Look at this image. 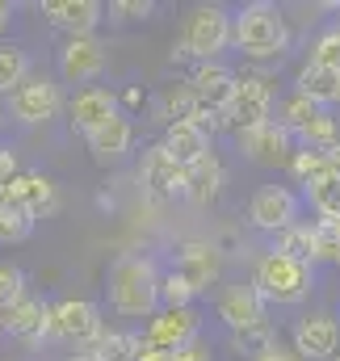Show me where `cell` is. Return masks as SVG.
<instances>
[{
	"label": "cell",
	"instance_id": "cell-16",
	"mask_svg": "<svg viewBox=\"0 0 340 361\" xmlns=\"http://www.w3.org/2000/svg\"><path fill=\"white\" fill-rule=\"evenodd\" d=\"M290 336H294V353L303 361H332L340 349V324L332 315H303Z\"/></svg>",
	"mask_w": 340,
	"mask_h": 361
},
{
	"label": "cell",
	"instance_id": "cell-30",
	"mask_svg": "<svg viewBox=\"0 0 340 361\" xmlns=\"http://www.w3.org/2000/svg\"><path fill=\"white\" fill-rule=\"evenodd\" d=\"M277 345V328L273 324H256V328H244V332H231V349L244 353V357H260Z\"/></svg>",
	"mask_w": 340,
	"mask_h": 361
},
{
	"label": "cell",
	"instance_id": "cell-42",
	"mask_svg": "<svg viewBox=\"0 0 340 361\" xmlns=\"http://www.w3.org/2000/svg\"><path fill=\"white\" fill-rule=\"evenodd\" d=\"M324 156H328V169H332V177H340V139L332 147H324Z\"/></svg>",
	"mask_w": 340,
	"mask_h": 361
},
{
	"label": "cell",
	"instance_id": "cell-18",
	"mask_svg": "<svg viewBox=\"0 0 340 361\" xmlns=\"http://www.w3.org/2000/svg\"><path fill=\"white\" fill-rule=\"evenodd\" d=\"M198 328H202V315L193 311V307H176V311H160V315H152V324H147V341L152 345H160V349H185V345H193L198 341Z\"/></svg>",
	"mask_w": 340,
	"mask_h": 361
},
{
	"label": "cell",
	"instance_id": "cell-5",
	"mask_svg": "<svg viewBox=\"0 0 340 361\" xmlns=\"http://www.w3.org/2000/svg\"><path fill=\"white\" fill-rule=\"evenodd\" d=\"M269 109H273V80L269 76H240L236 80V92H231V105L223 114H214L210 126L240 135V130H253V126L273 122Z\"/></svg>",
	"mask_w": 340,
	"mask_h": 361
},
{
	"label": "cell",
	"instance_id": "cell-7",
	"mask_svg": "<svg viewBox=\"0 0 340 361\" xmlns=\"http://www.w3.org/2000/svg\"><path fill=\"white\" fill-rule=\"evenodd\" d=\"M114 118H122V97L101 85H88V89H76V97L68 101V122L76 135H97L101 126H109Z\"/></svg>",
	"mask_w": 340,
	"mask_h": 361
},
{
	"label": "cell",
	"instance_id": "cell-32",
	"mask_svg": "<svg viewBox=\"0 0 340 361\" xmlns=\"http://www.w3.org/2000/svg\"><path fill=\"white\" fill-rule=\"evenodd\" d=\"M307 202L315 206V214H320V219H328V223H340V177H328L324 185L307 189Z\"/></svg>",
	"mask_w": 340,
	"mask_h": 361
},
{
	"label": "cell",
	"instance_id": "cell-38",
	"mask_svg": "<svg viewBox=\"0 0 340 361\" xmlns=\"http://www.w3.org/2000/svg\"><path fill=\"white\" fill-rule=\"evenodd\" d=\"M21 173H25V169L17 164V156H13L8 147H0V185H13Z\"/></svg>",
	"mask_w": 340,
	"mask_h": 361
},
{
	"label": "cell",
	"instance_id": "cell-33",
	"mask_svg": "<svg viewBox=\"0 0 340 361\" xmlns=\"http://www.w3.org/2000/svg\"><path fill=\"white\" fill-rule=\"evenodd\" d=\"M193 298H198V290L181 277L176 269L164 273V286H160V302H164V311H176V307H193Z\"/></svg>",
	"mask_w": 340,
	"mask_h": 361
},
{
	"label": "cell",
	"instance_id": "cell-14",
	"mask_svg": "<svg viewBox=\"0 0 340 361\" xmlns=\"http://www.w3.org/2000/svg\"><path fill=\"white\" fill-rule=\"evenodd\" d=\"M172 269L202 294V290H210V286L219 281L223 257H219V248H214L210 240H185V244L172 248Z\"/></svg>",
	"mask_w": 340,
	"mask_h": 361
},
{
	"label": "cell",
	"instance_id": "cell-25",
	"mask_svg": "<svg viewBox=\"0 0 340 361\" xmlns=\"http://www.w3.org/2000/svg\"><path fill=\"white\" fill-rule=\"evenodd\" d=\"M273 248H277V252H286V257H294V261H303V265L324 261L315 223H294L290 231H281V235H277V244H273Z\"/></svg>",
	"mask_w": 340,
	"mask_h": 361
},
{
	"label": "cell",
	"instance_id": "cell-27",
	"mask_svg": "<svg viewBox=\"0 0 340 361\" xmlns=\"http://www.w3.org/2000/svg\"><path fill=\"white\" fill-rule=\"evenodd\" d=\"M290 173H294L298 185H307V189H315V185H324V180L332 177L324 147H298V152H294V160H290Z\"/></svg>",
	"mask_w": 340,
	"mask_h": 361
},
{
	"label": "cell",
	"instance_id": "cell-44",
	"mask_svg": "<svg viewBox=\"0 0 340 361\" xmlns=\"http://www.w3.org/2000/svg\"><path fill=\"white\" fill-rule=\"evenodd\" d=\"M68 361H101V353H97V345H92V349H76Z\"/></svg>",
	"mask_w": 340,
	"mask_h": 361
},
{
	"label": "cell",
	"instance_id": "cell-31",
	"mask_svg": "<svg viewBox=\"0 0 340 361\" xmlns=\"http://www.w3.org/2000/svg\"><path fill=\"white\" fill-rule=\"evenodd\" d=\"M139 349H143V336L139 332H105L97 341L101 361H139Z\"/></svg>",
	"mask_w": 340,
	"mask_h": 361
},
{
	"label": "cell",
	"instance_id": "cell-39",
	"mask_svg": "<svg viewBox=\"0 0 340 361\" xmlns=\"http://www.w3.org/2000/svg\"><path fill=\"white\" fill-rule=\"evenodd\" d=\"M172 361H210V349L202 345V341H193V345H185V349H176Z\"/></svg>",
	"mask_w": 340,
	"mask_h": 361
},
{
	"label": "cell",
	"instance_id": "cell-29",
	"mask_svg": "<svg viewBox=\"0 0 340 361\" xmlns=\"http://www.w3.org/2000/svg\"><path fill=\"white\" fill-rule=\"evenodd\" d=\"M320 114H324V109H320L315 101H307L303 92H290V97L281 101V118H277V122H281V126H286V130L298 139V135H303V130H307V126H311Z\"/></svg>",
	"mask_w": 340,
	"mask_h": 361
},
{
	"label": "cell",
	"instance_id": "cell-2",
	"mask_svg": "<svg viewBox=\"0 0 340 361\" xmlns=\"http://www.w3.org/2000/svg\"><path fill=\"white\" fill-rule=\"evenodd\" d=\"M231 42L248 59H277L290 47V25H286V17H281L277 4L253 0L244 8H236V34H231Z\"/></svg>",
	"mask_w": 340,
	"mask_h": 361
},
{
	"label": "cell",
	"instance_id": "cell-19",
	"mask_svg": "<svg viewBox=\"0 0 340 361\" xmlns=\"http://www.w3.org/2000/svg\"><path fill=\"white\" fill-rule=\"evenodd\" d=\"M42 8V17L55 25V30H63L68 38H85L97 30V21H101V4L97 0H42L38 4Z\"/></svg>",
	"mask_w": 340,
	"mask_h": 361
},
{
	"label": "cell",
	"instance_id": "cell-21",
	"mask_svg": "<svg viewBox=\"0 0 340 361\" xmlns=\"http://www.w3.org/2000/svg\"><path fill=\"white\" fill-rule=\"evenodd\" d=\"M164 147H169V156L181 169H193V164H202L210 156V135H206L202 122H169Z\"/></svg>",
	"mask_w": 340,
	"mask_h": 361
},
{
	"label": "cell",
	"instance_id": "cell-1",
	"mask_svg": "<svg viewBox=\"0 0 340 361\" xmlns=\"http://www.w3.org/2000/svg\"><path fill=\"white\" fill-rule=\"evenodd\" d=\"M160 286H164V273L156 269L152 257H122L109 269V307L126 319H152L164 311Z\"/></svg>",
	"mask_w": 340,
	"mask_h": 361
},
{
	"label": "cell",
	"instance_id": "cell-40",
	"mask_svg": "<svg viewBox=\"0 0 340 361\" xmlns=\"http://www.w3.org/2000/svg\"><path fill=\"white\" fill-rule=\"evenodd\" d=\"M139 361H172L169 349H160V345H152L147 336H143V349H139Z\"/></svg>",
	"mask_w": 340,
	"mask_h": 361
},
{
	"label": "cell",
	"instance_id": "cell-3",
	"mask_svg": "<svg viewBox=\"0 0 340 361\" xmlns=\"http://www.w3.org/2000/svg\"><path fill=\"white\" fill-rule=\"evenodd\" d=\"M231 34H236V13H227L223 4H198L185 17V30H181V42L172 47V59L214 63V55L231 47Z\"/></svg>",
	"mask_w": 340,
	"mask_h": 361
},
{
	"label": "cell",
	"instance_id": "cell-35",
	"mask_svg": "<svg viewBox=\"0 0 340 361\" xmlns=\"http://www.w3.org/2000/svg\"><path fill=\"white\" fill-rule=\"evenodd\" d=\"M30 290H25V273L17 269V265H8V261H0V315L13 307V302H21Z\"/></svg>",
	"mask_w": 340,
	"mask_h": 361
},
{
	"label": "cell",
	"instance_id": "cell-6",
	"mask_svg": "<svg viewBox=\"0 0 340 361\" xmlns=\"http://www.w3.org/2000/svg\"><path fill=\"white\" fill-rule=\"evenodd\" d=\"M101 336H105V328H101L97 302H88V298H59L55 302V341L92 349Z\"/></svg>",
	"mask_w": 340,
	"mask_h": 361
},
{
	"label": "cell",
	"instance_id": "cell-46",
	"mask_svg": "<svg viewBox=\"0 0 340 361\" xmlns=\"http://www.w3.org/2000/svg\"><path fill=\"white\" fill-rule=\"evenodd\" d=\"M0 328H4V315H0Z\"/></svg>",
	"mask_w": 340,
	"mask_h": 361
},
{
	"label": "cell",
	"instance_id": "cell-48",
	"mask_svg": "<svg viewBox=\"0 0 340 361\" xmlns=\"http://www.w3.org/2000/svg\"><path fill=\"white\" fill-rule=\"evenodd\" d=\"M336 269H340V257H336Z\"/></svg>",
	"mask_w": 340,
	"mask_h": 361
},
{
	"label": "cell",
	"instance_id": "cell-47",
	"mask_svg": "<svg viewBox=\"0 0 340 361\" xmlns=\"http://www.w3.org/2000/svg\"><path fill=\"white\" fill-rule=\"evenodd\" d=\"M0 122H4V109H0Z\"/></svg>",
	"mask_w": 340,
	"mask_h": 361
},
{
	"label": "cell",
	"instance_id": "cell-28",
	"mask_svg": "<svg viewBox=\"0 0 340 361\" xmlns=\"http://www.w3.org/2000/svg\"><path fill=\"white\" fill-rule=\"evenodd\" d=\"M34 214L21 206V202H13V197H4V206H0V244L8 248V244H21V240H30V231H34Z\"/></svg>",
	"mask_w": 340,
	"mask_h": 361
},
{
	"label": "cell",
	"instance_id": "cell-11",
	"mask_svg": "<svg viewBox=\"0 0 340 361\" xmlns=\"http://www.w3.org/2000/svg\"><path fill=\"white\" fill-rule=\"evenodd\" d=\"M4 332L17 336V341H25V345L51 341V336H55V302L25 294L21 302H13V307L4 311Z\"/></svg>",
	"mask_w": 340,
	"mask_h": 361
},
{
	"label": "cell",
	"instance_id": "cell-10",
	"mask_svg": "<svg viewBox=\"0 0 340 361\" xmlns=\"http://www.w3.org/2000/svg\"><path fill=\"white\" fill-rule=\"evenodd\" d=\"M236 143H240V152L248 156V160H256V164H269V169H277V164H290L294 160V135L273 118V122H265V126H253V130H240L236 135Z\"/></svg>",
	"mask_w": 340,
	"mask_h": 361
},
{
	"label": "cell",
	"instance_id": "cell-17",
	"mask_svg": "<svg viewBox=\"0 0 340 361\" xmlns=\"http://www.w3.org/2000/svg\"><path fill=\"white\" fill-rule=\"evenodd\" d=\"M219 319L227 324V332H244L256 324H269V302L260 298L256 286H227L219 294Z\"/></svg>",
	"mask_w": 340,
	"mask_h": 361
},
{
	"label": "cell",
	"instance_id": "cell-4",
	"mask_svg": "<svg viewBox=\"0 0 340 361\" xmlns=\"http://www.w3.org/2000/svg\"><path fill=\"white\" fill-rule=\"evenodd\" d=\"M253 286L260 290V298L273 302V307H298V302L311 294L315 281H311V265H303V261H294V257L269 248V252L256 261Z\"/></svg>",
	"mask_w": 340,
	"mask_h": 361
},
{
	"label": "cell",
	"instance_id": "cell-24",
	"mask_svg": "<svg viewBox=\"0 0 340 361\" xmlns=\"http://www.w3.org/2000/svg\"><path fill=\"white\" fill-rule=\"evenodd\" d=\"M294 92H303V97H307V101H315L320 109L340 105V72H328V68L307 63V68L298 72V80H294Z\"/></svg>",
	"mask_w": 340,
	"mask_h": 361
},
{
	"label": "cell",
	"instance_id": "cell-41",
	"mask_svg": "<svg viewBox=\"0 0 340 361\" xmlns=\"http://www.w3.org/2000/svg\"><path fill=\"white\" fill-rule=\"evenodd\" d=\"M256 361H303V357H298L294 349H281V345H273L269 353H260V357H256Z\"/></svg>",
	"mask_w": 340,
	"mask_h": 361
},
{
	"label": "cell",
	"instance_id": "cell-8",
	"mask_svg": "<svg viewBox=\"0 0 340 361\" xmlns=\"http://www.w3.org/2000/svg\"><path fill=\"white\" fill-rule=\"evenodd\" d=\"M63 109V92L51 76H30L21 89L8 97V114L21 122V126H38V122H51L55 114Z\"/></svg>",
	"mask_w": 340,
	"mask_h": 361
},
{
	"label": "cell",
	"instance_id": "cell-34",
	"mask_svg": "<svg viewBox=\"0 0 340 361\" xmlns=\"http://www.w3.org/2000/svg\"><path fill=\"white\" fill-rule=\"evenodd\" d=\"M311 63L315 68H328V72H340V25L336 30H324L311 42Z\"/></svg>",
	"mask_w": 340,
	"mask_h": 361
},
{
	"label": "cell",
	"instance_id": "cell-26",
	"mask_svg": "<svg viewBox=\"0 0 340 361\" xmlns=\"http://www.w3.org/2000/svg\"><path fill=\"white\" fill-rule=\"evenodd\" d=\"M30 76H34V72H30V55H25V47H21V42H0V92L13 97Z\"/></svg>",
	"mask_w": 340,
	"mask_h": 361
},
{
	"label": "cell",
	"instance_id": "cell-22",
	"mask_svg": "<svg viewBox=\"0 0 340 361\" xmlns=\"http://www.w3.org/2000/svg\"><path fill=\"white\" fill-rule=\"evenodd\" d=\"M223 180H227V173H223V160L210 152L202 164H193V169H189V180H185V197H189L193 206H210V202L223 193Z\"/></svg>",
	"mask_w": 340,
	"mask_h": 361
},
{
	"label": "cell",
	"instance_id": "cell-37",
	"mask_svg": "<svg viewBox=\"0 0 340 361\" xmlns=\"http://www.w3.org/2000/svg\"><path fill=\"white\" fill-rule=\"evenodd\" d=\"M210 244L219 248V257H231V252H240V248H244V240H240V231H236V227H223Z\"/></svg>",
	"mask_w": 340,
	"mask_h": 361
},
{
	"label": "cell",
	"instance_id": "cell-43",
	"mask_svg": "<svg viewBox=\"0 0 340 361\" xmlns=\"http://www.w3.org/2000/svg\"><path fill=\"white\" fill-rule=\"evenodd\" d=\"M143 101H147V92L139 89V85H130V89L122 92V105H143Z\"/></svg>",
	"mask_w": 340,
	"mask_h": 361
},
{
	"label": "cell",
	"instance_id": "cell-9",
	"mask_svg": "<svg viewBox=\"0 0 340 361\" xmlns=\"http://www.w3.org/2000/svg\"><path fill=\"white\" fill-rule=\"evenodd\" d=\"M185 180H189V169H181L172 160L164 143H156V147L143 152V160H139V185L147 189V197H156V202L185 197Z\"/></svg>",
	"mask_w": 340,
	"mask_h": 361
},
{
	"label": "cell",
	"instance_id": "cell-23",
	"mask_svg": "<svg viewBox=\"0 0 340 361\" xmlns=\"http://www.w3.org/2000/svg\"><path fill=\"white\" fill-rule=\"evenodd\" d=\"M85 143H88V152H92L101 164H109V160H118V156L130 152V143H135V126H130V118L122 114V118H114L109 126H101L97 135H88Z\"/></svg>",
	"mask_w": 340,
	"mask_h": 361
},
{
	"label": "cell",
	"instance_id": "cell-20",
	"mask_svg": "<svg viewBox=\"0 0 340 361\" xmlns=\"http://www.w3.org/2000/svg\"><path fill=\"white\" fill-rule=\"evenodd\" d=\"M4 193L13 202H21L34 219H51L59 210V189H55V180L42 177V173H21L13 185H4Z\"/></svg>",
	"mask_w": 340,
	"mask_h": 361
},
{
	"label": "cell",
	"instance_id": "cell-12",
	"mask_svg": "<svg viewBox=\"0 0 340 361\" xmlns=\"http://www.w3.org/2000/svg\"><path fill=\"white\" fill-rule=\"evenodd\" d=\"M248 223L260 227V231H273V235L290 231V227L298 223V197H294L286 185H265V189H256L253 202H248Z\"/></svg>",
	"mask_w": 340,
	"mask_h": 361
},
{
	"label": "cell",
	"instance_id": "cell-36",
	"mask_svg": "<svg viewBox=\"0 0 340 361\" xmlns=\"http://www.w3.org/2000/svg\"><path fill=\"white\" fill-rule=\"evenodd\" d=\"M114 13H118V17H126V21H147V17L156 13V4H152V0H118V4H114Z\"/></svg>",
	"mask_w": 340,
	"mask_h": 361
},
{
	"label": "cell",
	"instance_id": "cell-15",
	"mask_svg": "<svg viewBox=\"0 0 340 361\" xmlns=\"http://www.w3.org/2000/svg\"><path fill=\"white\" fill-rule=\"evenodd\" d=\"M236 72L231 68H223V63H198L193 72H189V89H193V97L202 101V126L214 118V114H223L227 105H231V92H236Z\"/></svg>",
	"mask_w": 340,
	"mask_h": 361
},
{
	"label": "cell",
	"instance_id": "cell-45",
	"mask_svg": "<svg viewBox=\"0 0 340 361\" xmlns=\"http://www.w3.org/2000/svg\"><path fill=\"white\" fill-rule=\"evenodd\" d=\"M4 197H8V193H4V185H0V206H4Z\"/></svg>",
	"mask_w": 340,
	"mask_h": 361
},
{
	"label": "cell",
	"instance_id": "cell-13",
	"mask_svg": "<svg viewBox=\"0 0 340 361\" xmlns=\"http://www.w3.org/2000/svg\"><path fill=\"white\" fill-rule=\"evenodd\" d=\"M105 72V42L97 34H85V38H68L59 47V76L68 85H92L97 76Z\"/></svg>",
	"mask_w": 340,
	"mask_h": 361
}]
</instances>
